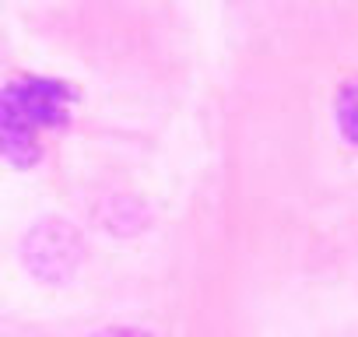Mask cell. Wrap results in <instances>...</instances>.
<instances>
[{"instance_id": "4", "label": "cell", "mask_w": 358, "mask_h": 337, "mask_svg": "<svg viewBox=\"0 0 358 337\" xmlns=\"http://www.w3.org/2000/svg\"><path fill=\"white\" fill-rule=\"evenodd\" d=\"M334 123L348 144H358V78H348L334 95Z\"/></svg>"}, {"instance_id": "2", "label": "cell", "mask_w": 358, "mask_h": 337, "mask_svg": "<svg viewBox=\"0 0 358 337\" xmlns=\"http://www.w3.org/2000/svg\"><path fill=\"white\" fill-rule=\"evenodd\" d=\"M22 257H25V267L39 281H67L85 257V243L71 222L43 218L29 229L22 243Z\"/></svg>"}, {"instance_id": "5", "label": "cell", "mask_w": 358, "mask_h": 337, "mask_svg": "<svg viewBox=\"0 0 358 337\" xmlns=\"http://www.w3.org/2000/svg\"><path fill=\"white\" fill-rule=\"evenodd\" d=\"M92 337H155V334L137 330V327H106V330H99V334H92Z\"/></svg>"}, {"instance_id": "1", "label": "cell", "mask_w": 358, "mask_h": 337, "mask_svg": "<svg viewBox=\"0 0 358 337\" xmlns=\"http://www.w3.org/2000/svg\"><path fill=\"white\" fill-rule=\"evenodd\" d=\"M74 109V92L53 78H11L0 99V141L15 165L39 162V130L64 127Z\"/></svg>"}, {"instance_id": "3", "label": "cell", "mask_w": 358, "mask_h": 337, "mask_svg": "<svg viewBox=\"0 0 358 337\" xmlns=\"http://www.w3.org/2000/svg\"><path fill=\"white\" fill-rule=\"evenodd\" d=\"M99 222H102V229L127 236V232L144 229L148 211H144V204H137L134 197H109V201H106V208L99 211Z\"/></svg>"}]
</instances>
